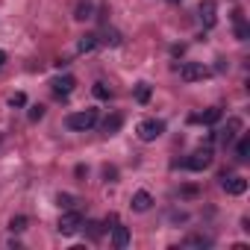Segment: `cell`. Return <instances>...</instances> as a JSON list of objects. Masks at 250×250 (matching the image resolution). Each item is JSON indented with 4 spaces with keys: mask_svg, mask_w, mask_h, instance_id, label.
Wrapping results in <instances>:
<instances>
[{
    "mask_svg": "<svg viewBox=\"0 0 250 250\" xmlns=\"http://www.w3.org/2000/svg\"><path fill=\"white\" fill-rule=\"evenodd\" d=\"M65 124H68V130L85 133V130H91L94 124H97V109H83V112H74V115H68V118H65Z\"/></svg>",
    "mask_w": 250,
    "mask_h": 250,
    "instance_id": "cell-1",
    "label": "cell"
},
{
    "mask_svg": "<svg viewBox=\"0 0 250 250\" xmlns=\"http://www.w3.org/2000/svg\"><path fill=\"white\" fill-rule=\"evenodd\" d=\"M56 229H59L62 235H77V232L83 229V215H80L77 209H65V215L59 218Z\"/></svg>",
    "mask_w": 250,
    "mask_h": 250,
    "instance_id": "cell-2",
    "label": "cell"
},
{
    "mask_svg": "<svg viewBox=\"0 0 250 250\" xmlns=\"http://www.w3.org/2000/svg\"><path fill=\"white\" fill-rule=\"evenodd\" d=\"M162 133H165V124H162L159 118H145V121L139 124V139H142V142H156Z\"/></svg>",
    "mask_w": 250,
    "mask_h": 250,
    "instance_id": "cell-3",
    "label": "cell"
},
{
    "mask_svg": "<svg viewBox=\"0 0 250 250\" xmlns=\"http://www.w3.org/2000/svg\"><path fill=\"white\" fill-rule=\"evenodd\" d=\"M209 165H212V150H209V147L194 150V153L183 162V168H188V171H206Z\"/></svg>",
    "mask_w": 250,
    "mask_h": 250,
    "instance_id": "cell-4",
    "label": "cell"
},
{
    "mask_svg": "<svg viewBox=\"0 0 250 250\" xmlns=\"http://www.w3.org/2000/svg\"><path fill=\"white\" fill-rule=\"evenodd\" d=\"M206 77H209V68H203V65H197V62L180 65V80H183V83H197V80H206Z\"/></svg>",
    "mask_w": 250,
    "mask_h": 250,
    "instance_id": "cell-5",
    "label": "cell"
},
{
    "mask_svg": "<svg viewBox=\"0 0 250 250\" xmlns=\"http://www.w3.org/2000/svg\"><path fill=\"white\" fill-rule=\"evenodd\" d=\"M197 15H200L203 27H215V21H218V3H215V0H200Z\"/></svg>",
    "mask_w": 250,
    "mask_h": 250,
    "instance_id": "cell-6",
    "label": "cell"
},
{
    "mask_svg": "<svg viewBox=\"0 0 250 250\" xmlns=\"http://www.w3.org/2000/svg\"><path fill=\"white\" fill-rule=\"evenodd\" d=\"M221 186H224V191L227 194H244L247 191V180L244 177H232V174H221Z\"/></svg>",
    "mask_w": 250,
    "mask_h": 250,
    "instance_id": "cell-7",
    "label": "cell"
},
{
    "mask_svg": "<svg viewBox=\"0 0 250 250\" xmlns=\"http://www.w3.org/2000/svg\"><path fill=\"white\" fill-rule=\"evenodd\" d=\"M74 85H77V80H74L71 74H65V77H56V80H50V88H53V94H56V97H68V94L74 91Z\"/></svg>",
    "mask_w": 250,
    "mask_h": 250,
    "instance_id": "cell-8",
    "label": "cell"
},
{
    "mask_svg": "<svg viewBox=\"0 0 250 250\" xmlns=\"http://www.w3.org/2000/svg\"><path fill=\"white\" fill-rule=\"evenodd\" d=\"M238 130H241V118H229V121H227V130H221V133H218V142H221L224 147H229V145L235 142Z\"/></svg>",
    "mask_w": 250,
    "mask_h": 250,
    "instance_id": "cell-9",
    "label": "cell"
},
{
    "mask_svg": "<svg viewBox=\"0 0 250 250\" xmlns=\"http://www.w3.org/2000/svg\"><path fill=\"white\" fill-rule=\"evenodd\" d=\"M221 115H224V112H221V106H212V109H206L203 115H191V118H188V124H206V127H212V124H218V121H221Z\"/></svg>",
    "mask_w": 250,
    "mask_h": 250,
    "instance_id": "cell-10",
    "label": "cell"
},
{
    "mask_svg": "<svg viewBox=\"0 0 250 250\" xmlns=\"http://www.w3.org/2000/svg\"><path fill=\"white\" fill-rule=\"evenodd\" d=\"M112 244L118 247V250H124L130 244V227H124V224H115L112 227Z\"/></svg>",
    "mask_w": 250,
    "mask_h": 250,
    "instance_id": "cell-11",
    "label": "cell"
},
{
    "mask_svg": "<svg viewBox=\"0 0 250 250\" xmlns=\"http://www.w3.org/2000/svg\"><path fill=\"white\" fill-rule=\"evenodd\" d=\"M121 124H124V118H121L118 112H112V115H106V118H103V124H100V130H103L106 136H115V133L121 130Z\"/></svg>",
    "mask_w": 250,
    "mask_h": 250,
    "instance_id": "cell-12",
    "label": "cell"
},
{
    "mask_svg": "<svg viewBox=\"0 0 250 250\" xmlns=\"http://www.w3.org/2000/svg\"><path fill=\"white\" fill-rule=\"evenodd\" d=\"M232 21H235V39H238V42H247V39H250V27H247V21H244L241 9H235V12H232Z\"/></svg>",
    "mask_w": 250,
    "mask_h": 250,
    "instance_id": "cell-13",
    "label": "cell"
},
{
    "mask_svg": "<svg viewBox=\"0 0 250 250\" xmlns=\"http://www.w3.org/2000/svg\"><path fill=\"white\" fill-rule=\"evenodd\" d=\"M130 203H133V209H136V212H147V209L153 206V197H150V191H136Z\"/></svg>",
    "mask_w": 250,
    "mask_h": 250,
    "instance_id": "cell-14",
    "label": "cell"
},
{
    "mask_svg": "<svg viewBox=\"0 0 250 250\" xmlns=\"http://www.w3.org/2000/svg\"><path fill=\"white\" fill-rule=\"evenodd\" d=\"M94 15V3L91 0H80V3L74 6V21H88Z\"/></svg>",
    "mask_w": 250,
    "mask_h": 250,
    "instance_id": "cell-15",
    "label": "cell"
},
{
    "mask_svg": "<svg viewBox=\"0 0 250 250\" xmlns=\"http://www.w3.org/2000/svg\"><path fill=\"white\" fill-rule=\"evenodd\" d=\"M150 83H136V88H133V97H136V103H142V106H147L150 103Z\"/></svg>",
    "mask_w": 250,
    "mask_h": 250,
    "instance_id": "cell-16",
    "label": "cell"
},
{
    "mask_svg": "<svg viewBox=\"0 0 250 250\" xmlns=\"http://www.w3.org/2000/svg\"><path fill=\"white\" fill-rule=\"evenodd\" d=\"M235 159H238V162H247V159H250V136H247V133L235 142Z\"/></svg>",
    "mask_w": 250,
    "mask_h": 250,
    "instance_id": "cell-17",
    "label": "cell"
},
{
    "mask_svg": "<svg viewBox=\"0 0 250 250\" xmlns=\"http://www.w3.org/2000/svg\"><path fill=\"white\" fill-rule=\"evenodd\" d=\"M94 47H97V36H94V33L80 36V42H77V50H80V53H91Z\"/></svg>",
    "mask_w": 250,
    "mask_h": 250,
    "instance_id": "cell-18",
    "label": "cell"
},
{
    "mask_svg": "<svg viewBox=\"0 0 250 250\" xmlns=\"http://www.w3.org/2000/svg\"><path fill=\"white\" fill-rule=\"evenodd\" d=\"M77 203H80V200H77L74 194H68V191H59V194H56V206H59V209H74Z\"/></svg>",
    "mask_w": 250,
    "mask_h": 250,
    "instance_id": "cell-19",
    "label": "cell"
},
{
    "mask_svg": "<svg viewBox=\"0 0 250 250\" xmlns=\"http://www.w3.org/2000/svg\"><path fill=\"white\" fill-rule=\"evenodd\" d=\"M97 44L118 47V44H121V33H118V30H106V33H103V39H97Z\"/></svg>",
    "mask_w": 250,
    "mask_h": 250,
    "instance_id": "cell-20",
    "label": "cell"
},
{
    "mask_svg": "<svg viewBox=\"0 0 250 250\" xmlns=\"http://www.w3.org/2000/svg\"><path fill=\"white\" fill-rule=\"evenodd\" d=\"M183 244L186 247H212V238H206V235H188Z\"/></svg>",
    "mask_w": 250,
    "mask_h": 250,
    "instance_id": "cell-21",
    "label": "cell"
},
{
    "mask_svg": "<svg viewBox=\"0 0 250 250\" xmlns=\"http://www.w3.org/2000/svg\"><path fill=\"white\" fill-rule=\"evenodd\" d=\"M91 94H94L97 100H112V91L106 88V83H94V88H91Z\"/></svg>",
    "mask_w": 250,
    "mask_h": 250,
    "instance_id": "cell-22",
    "label": "cell"
},
{
    "mask_svg": "<svg viewBox=\"0 0 250 250\" xmlns=\"http://www.w3.org/2000/svg\"><path fill=\"white\" fill-rule=\"evenodd\" d=\"M9 229H12V232H24V229H27V218H24V215H12V218H9Z\"/></svg>",
    "mask_w": 250,
    "mask_h": 250,
    "instance_id": "cell-23",
    "label": "cell"
},
{
    "mask_svg": "<svg viewBox=\"0 0 250 250\" xmlns=\"http://www.w3.org/2000/svg\"><path fill=\"white\" fill-rule=\"evenodd\" d=\"M83 227H88V235H91V238H100V235H103V229H106V227H103V224H97V221H88V224H83Z\"/></svg>",
    "mask_w": 250,
    "mask_h": 250,
    "instance_id": "cell-24",
    "label": "cell"
},
{
    "mask_svg": "<svg viewBox=\"0 0 250 250\" xmlns=\"http://www.w3.org/2000/svg\"><path fill=\"white\" fill-rule=\"evenodd\" d=\"M9 106H12V109H15V106H27V94H24V91H15V94L9 97Z\"/></svg>",
    "mask_w": 250,
    "mask_h": 250,
    "instance_id": "cell-25",
    "label": "cell"
},
{
    "mask_svg": "<svg viewBox=\"0 0 250 250\" xmlns=\"http://www.w3.org/2000/svg\"><path fill=\"white\" fill-rule=\"evenodd\" d=\"M42 118H44V106L39 103V106H33V109H30V121H33V124H39Z\"/></svg>",
    "mask_w": 250,
    "mask_h": 250,
    "instance_id": "cell-26",
    "label": "cell"
},
{
    "mask_svg": "<svg viewBox=\"0 0 250 250\" xmlns=\"http://www.w3.org/2000/svg\"><path fill=\"white\" fill-rule=\"evenodd\" d=\"M103 177H106V183H115V180H118V168H115V165H106V168H103Z\"/></svg>",
    "mask_w": 250,
    "mask_h": 250,
    "instance_id": "cell-27",
    "label": "cell"
},
{
    "mask_svg": "<svg viewBox=\"0 0 250 250\" xmlns=\"http://www.w3.org/2000/svg\"><path fill=\"white\" fill-rule=\"evenodd\" d=\"M200 191H197V186H183L180 188V197H197Z\"/></svg>",
    "mask_w": 250,
    "mask_h": 250,
    "instance_id": "cell-28",
    "label": "cell"
},
{
    "mask_svg": "<svg viewBox=\"0 0 250 250\" xmlns=\"http://www.w3.org/2000/svg\"><path fill=\"white\" fill-rule=\"evenodd\" d=\"M74 174H77V177H80V180H83V177H85V174H88V168H85V165H77V168H74Z\"/></svg>",
    "mask_w": 250,
    "mask_h": 250,
    "instance_id": "cell-29",
    "label": "cell"
},
{
    "mask_svg": "<svg viewBox=\"0 0 250 250\" xmlns=\"http://www.w3.org/2000/svg\"><path fill=\"white\" fill-rule=\"evenodd\" d=\"M3 65H6V53H3V50H0V68H3Z\"/></svg>",
    "mask_w": 250,
    "mask_h": 250,
    "instance_id": "cell-30",
    "label": "cell"
},
{
    "mask_svg": "<svg viewBox=\"0 0 250 250\" xmlns=\"http://www.w3.org/2000/svg\"><path fill=\"white\" fill-rule=\"evenodd\" d=\"M171 3H183V0H171Z\"/></svg>",
    "mask_w": 250,
    "mask_h": 250,
    "instance_id": "cell-31",
    "label": "cell"
}]
</instances>
